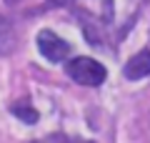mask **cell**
Returning a JSON list of instances; mask_svg holds the SVG:
<instances>
[{"label": "cell", "instance_id": "5b68a950", "mask_svg": "<svg viewBox=\"0 0 150 143\" xmlns=\"http://www.w3.org/2000/svg\"><path fill=\"white\" fill-rule=\"evenodd\" d=\"M10 43H13L10 25H8V20H3V18H0V53H5Z\"/></svg>", "mask_w": 150, "mask_h": 143}, {"label": "cell", "instance_id": "8992f818", "mask_svg": "<svg viewBox=\"0 0 150 143\" xmlns=\"http://www.w3.org/2000/svg\"><path fill=\"white\" fill-rule=\"evenodd\" d=\"M38 143H93V141H78V138H70V136H63V133H55V136H48L45 141H38Z\"/></svg>", "mask_w": 150, "mask_h": 143}, {"label": "cell", "instance_id": "3957f363", "mask_svg": "<svg viewBox=\"0 0 150 143\" xmlns=\"http://www.w3.org/2000/svg\"><path fill=\"white\" fill-rule=\"evenodd\" d=\"M123 73H125V78H128V80L148 78V75H150V50H148V48H145V50H140V53H135L133 58L125 63Z\"/></svg>", "mask_w": 150, "mask_h": 143}, {"label": "cell", "instance_id": "7a4b0ae2", "mask_svg": "<svg viewBox=\"0 0 150 143\" xmlns=\"http://www.w3.org/2000/svg\"><path fill=\"white\" fill-rule=\"evenodd\" d=\"M38 50L50 60V63H63L70 55V43L58 38L53 30H40L38 33Z\"/></svg>", "mask_w": 150, "mask_h": 143}, {"label": "cell", "instance_id": "277c9868", "mask_svg": "<svg viewBox=\"0 0 150 143\" xmlns=\"http://www.w3.org/2000/svg\"><path fill=\"white\" fill-rule=\"evenodd\" d=\"M10 111H13V116H15V118H20V121H23V123H28V126L38 123V118H40V113H38L35 108L30 106V103H25V101L13 103V106H10Z\"/></svg>", "mask_w": 150, "mask_h": 143}, {"label": "cell", "instance_id": "6da1fadb", "mask_svg": "<svg viewBox=\"0 0 150 143\" xmlns=\"http://www.w3.org/2000/svg\"><path fill=\"white\" fill-rule=\"evenodd\" d=\"M65 70H68V75L75 80V83L90 85V88L103 85L105 78H108L105 65L98 63V60H93V58H73L68 65H65Z\"/></svg>", "mask_w": 150, "mask_h": 143}, {"label": "cell", "instance_id": "52a82bcc", "mask_svg": "<svg viewBox=\"0 0 150 143\" xmlns=\"http://www.w3.org/2000/svg\"><path fill=\"white\" fill-rule=\"evenodd\" d=\"M3 3H8V5H15V3H20V0H3Z\"/></svg>", "mask_w": 150, "mask_h": 143}]
</instances>
